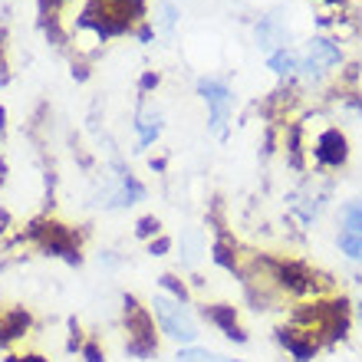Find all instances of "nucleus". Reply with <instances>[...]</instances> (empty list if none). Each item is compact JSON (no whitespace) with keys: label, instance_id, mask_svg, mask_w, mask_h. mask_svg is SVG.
<instances>
[{"label":"nucleus","instance_id":"b1692460","mask_svg":"<svg viewBox=\"0 0 362 362\" xmlns=\"http://www.w3.org/2000/svg\"><path fill=\"white\" fill-rule=\"evenodd\" d=\"M221 362H247V359H234V356H221Z\"/></svg>","mask_w":362,"mask_h":362},{"label":"nucleus","instance_id":"f257e3e1","mask_svg":"<svg viewBox=\"0 0 362 362\" xmlns=\"http://www.w3.org/2000/svg\"><path fill=\"white\" fill-rule=\"evenodd\" d=\"M148 313H152L155 329H158L162 339H168L178 349L181 346H198L201 323H198V316H194V310H191V303H181V300L158 290L148 300Z\"/></svg>","mask_w":362,"mask_h":362},{"label":"nucleus","instance_id":"a878e982","mask_svg":"<svg viewBox=\"0 0 362 362\" xmlns=\"http://www.w3.org/2000/svg\"><path fill=\"white\" fill-rule=\"evenodd\" d=\"M0 125H4V109H0Z\"/></svg>","mask_w":362,"mask_h":362},{"label":"nucleus","instance_id":"bb28decb","mask_svg":"<svg viewBox=\"0 0 362 362\" xmlns=\"http://www.w3.org/2000/svg\"><path fill=\"white\" fill-rule=\"evenodd\" d=\"M359 320H362V303H359Z\"/></svg>","mask_w":362,"mask_h":362},{"label":"nucleus","instance_id":"f3484780","mask_svg":"<svg viewBox=\"0 0 362 362\" xmlns=\"http://www.w3.org/2000/svg\"><path fill=\"white\" fill-rule=\"evenodd\" d=\"M158 290H162V293H168V296H175V300H181V303H191L188 284H185L181 276H175V274H162V276H158Z\"/></svg>","mask_w":362,"mask_h":362},{"label":"nucleus","instance_id":"412c9836","mask_svg":"<svg viewBox=\"0 0 362 362\" xmlns=\"http://www.w3.org/2000/svg\"><path fill=\"white\" fill-rule=\"evenodd\" d=\"M99 267H105V270H119V267H122L119 250H99Z\"/></svg>","mask_w":362,"mask_h":362},{"label":"nucleus","instance_id":"2eb2a0df","mask_svg":"<svg viewBox=\"0 0 362 362\" xmlns=\"http://www.w3.org/2000/svg\"><path fill=\"white\" fill-rule=\"evenodd\" d=\"M339 224L343 230L362 234V198H349L346 204H339Z\"/></svg>","mask_w":362,"mask_h":362},{"label":"nucleus","instance_id":"4be33fe9","mask_svg":"<svg viewBox=\"0 0 362 362\" xmlns=\"http://www.w3.org/2000/svg\"><path fill=\"white\" fill-rule=\"evenodd\" d=\"M158 86V73H145L142 79H139V89H142V93H148V89H155Z\"/></svg>","mask_w":362,"mask_h":362},{"label":"nucleus","instance_id":"1a4fd4ad","mask_svg":"<svg viewBox=\"0 0 362 362\" xmlns=\"http://www.w3.org/2000/svg\"><path fill=\"white\" fill-rule=\"evenodd\" d=\"M303 57L313 63L316 69H333L343 63V49H339V43H333L329 37H313V40H306V47H303Z\"/></svg>","mask_w":362,"mask_h":362},{"label":"nucleus","instance_id":"423d86ee","mask_svg":"<svg viewBox=\"0 0 362 362\" xmlns=\"http://www.w3.org/2000/svg\"><path fill=\"white\" fill-rule=\"evenodd\" d=\"M276 343L293 356V362H313V356L320 353V339L310 329H303V326H284V329H276Z\"/></svg>","mask_w":362,"mask_h":362},{"label":"nucleus","instance_id":"6ab92c4d","mask_svg":"<svg viewBox=\"0 0 362 362\" xmlns=\"http://www.w3.org/2000/svg\"><path fill=\"white\" fill-rule=\"evenodd\" d=\"M79 356H83V362H105V349L95 339H86V343H76Z\"/></svg>","mask_w":362,"mask_h":362},{"label":"nucleus","instance_id":"20e7f679","mask_svg":"<svg viewBox=\"0 0 362 362\" xmlns=\"http://www.w3.org/2000/svg\"><path fill=\"white\" fill-rule=\"evenodd\" d=\"M201 316H204L214 329H221V336H224V339H230V343H238V346H247L250 343L247 329H244V326H240V320H238V306H230V303H204Z\"/></svg>","mask_w":362,"mask_h":362},{"label":"nucleus","instance_id":"9b49d317","mask_svg":"<svg viewBox=\"0 0 362 362\" xmlns=\"http://www.w3.org/2000/svg\"><path fill=\"white\" fill-rule=\"evenodd\" d=\"M178 17H181V10L175 7L172 0H155V10H152V27L155 30H162L165 37H172L175 27H178Z\"/></svg>","mask_w":362,"mask_h":362},{"label":"nucleus","instance_id":"a211bd4d","mask_svg":"<svg viewBox=\"0 0 362 362\" xmlns=\"http://www.w3.org/2000/svg\"><path fill=\"white\" fill-rule=\"evenodd\" d=\"M158 234H162V221L155 214H145V218L135 221V238L139 240H155Z\"/></svg>","mask_w":362,"mask_h":362},{"label":"nucleus","instance_id":"aec40b11","mask_svg":"<svg viewBox=\"0 0 362 362\" xmlns=\"http://www.w3.org/2000/svg\"><path fill=\"white\" fill-rule=\"evenodd\" d=\"M172 247H175V238H168V234H158L155 240H148V254L152 257H165Z\"/></svg>","mask_w":362,"mask_h":362},{"label":"nucleus","instance_id":"9d476101","mask_svg":"<svg viewBox=\"0 0 362 362\" xmlns=\"http://www.w3.org/2000/svg\"><path fill=\"white\" fill-rule=\"evenodd\" d=\"M175 244H178V260L185 270H194L201 264V257L208 254V240H204V230L201 228L181 230V238Z\"/></svg>","mask_w":362,"mask_h":362},{"label":"nucleus","instance_id":"ddd939ff","mask_svg":"<svg viewBox=\"0 0 362 362\" xmlns=\"http://www.w3.org/2000/svg\"><path fill=\"white\" fill-rule=\"evenodd\" d=\"M27 326H30V313L13 310V313L4 320V326H0V346H7L10 339H20V336L27 333Z\"/></svg>","mask_w":362,"mask_h":362},{"label":"nucleus","instance_id":"0eeeda50","mask_svg":"<svg viewBox=\"0 0 362 362\" xmlns=\"http://www.w3.org/2000/svg\"><path fill=\"white\" fill-rule=\"evenodd\" d=\"M132 129H135V148H139V152H145L148 145H155V139H158V135H162V129H165L162 109H155V105H142V109L135 112Z\"/></svg>","mask_w":362,"mask_h":362},{"label":"nucleus","instance_id":"4468645a","mask_svg":"<svg viewBox=\"0 0 362 362\" xmlns=\"http://www.w3.org/2000/svg\"><path fill=\"white\" fill-rule=\"evenodd\" d=\"M336 250H339L346 260L362 264V234H353V230H339V234H336Z\"/></svg>","mask_w":362,"mask_h":362},{"label":"nucleus","instance_id":"f03ea898","mask_svg":"<svg viewBox=\"0 0 362 362\" xmlns=\"http://www.w3.org/2000/svg\"><path fill=\"white\" fill-rule=\"evenodd\" d=\"M122 316H125V353L132 359H152L158 356V333L148 306H142L132 293L122 296Z\"/></svg>","mask_w":362,"mask_h":362},{"label":"nucleus","instance_id":"6e6552de","mask_svg":"<svg viewBox=\"0 0 362 362\" xmlns=\"http://www.w3.org/2000/svg\"><path fill=\"white\" fill-rule=\"evenodd\" d=\"M254 40H257V49H264V53H276V49L286 47V40H290V33H286L284 20L276 17V13H270V17H260L257 30H254Z\"/></svg>","mask_w":362,"mask_h":362},{"label":"nucleus","instance_id":"5701e85b","mask_svg":"<svg viewBox=\"0 0 362 362\" xmlns=\"http://www.w3.org/2000/svg\"><path fill=\"white\" fill-rule=\"evenodd\" d=\"M10 362H49L43 356H10Z\"/></svg>","mask_w":362,"mask_h":362},{"label":"nucleus","instance_id":"393cba45","mask_svg":"<svg viewBox=\"0 0 362 362\" xmlns=\"http://www.w3.org/2000/svg\"><path fill=\"white\" fill-rule=\"evenodd\" d=\"M326 4H343V0H326Z\"/></svg>","mask_w":362,"mask_h":362},{"label":"nucleus","instance_id":"f8f14e48","mask_svg":"<svg viewBox=\"0 0 362 362\" xmlns=\"http://www.w3.org/2000/svg\"><path fill=\"white\" fill-rule=\"evenodd\" d=\"M296 63H300V57H296L290 47L276 49V53H270V57H267V66L274 69L280 79H293L296 76Z\"/></svg>","mask_w":362,"mask_h":362},{"label":"nucleus","instance_id":"7ed1b4c3","mask_svg":"<svg viewBox=\"0 0 362 362\" xmlns=\"http://www.w3.org/2000/svg\"><path fill=\"white\" fill-rule=\"evenodd\" d=\"M198 95L204 99V105H208L211 132L224 135V129H228V122H230V112H234V93H230V86L218 76H201Z\"/></svg>","mask_w":362,"mask_h":362},{"label":"nucleus","instance_id":"dca6fc26","mask_svg":"<svg viewBox=\"0 0 362 362\" xmlns=\"http://www.w3.org/2000/svg\"><path fill=\"white\" fill-rule=\"evenodd\" d=\"M224 353H214L208 346H181L178 353H175V362H221Z\"/></svg>","mask_w":362,"mask_h":362},{"label":"nucleus","instance_id":"39448f33","mask_svg":"<svg viewBox=\"0 0 362 362\" xmlns=\"http://www.w3.org/2000/svg\"><path fill=\"white\" fill-rule=\"evenodd\" d=\"M313 158L316 165L323 168H343L349 162V142L339 129H326V132L316 135V145H313Z\"/></svg>","mask_w":362,"mask_h":362}]
</instances>
